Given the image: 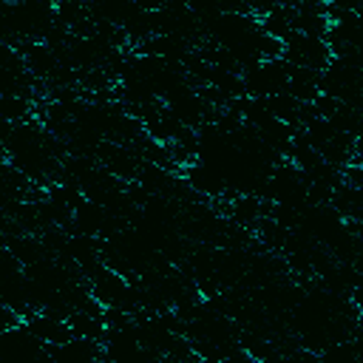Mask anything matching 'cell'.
I'll list each match as a JSON object with an SVG mask.
<instances>
[{
    "instance_id": "obj_1",
    "label": "cell",
    "mask_w": 363,
    "mask_h": 363,
    "mask_svg": "<svg viewBox=\"0 0 363 363\" xmlns=\"http://www.w3.org/2000/svg\"><path fill=\"white\" fill-rule=\"evenodd\" d=\"M289 82V62L284 57H269L247 65L241 71V88L250 99H267L278 91H286Z\"/></svg>"
},
{
    "instance_id": "obj_2",
    "label": "cell",
    "mask_w": 363,
    "mask_h": 363,
    "mask_svg": "<svg viewBox=\"0 0 363 363\" xmlns=\"http://www.w3.org/2000/svg\"><path fill=\"white\" fill-rule=\"evenodd\" d=\"M281 57H284L289 65H303V68L320 71V68H326V62L332 60V51H329V45L323 43V37H306V34L292 31V34L284 40Z\"/></svg>"
},
{
    "instance_id": "obj_3",
    "label": "cell",
    "mask_w": 363,
    "mask_h": 363,
    "mask_svg": "<svg viewBox=\"0 0 363 363\" xmlns=\"http://www.w3.org/2000/svg\"><path fill=\"white\" fill-rule=\"evenodd\" d=\"M0 357L37 360V357H48V346L23 320H17L14 326L0 332Z\"/></svg>"
},
{
    "instance_id": "obj_4",
    "label": "cell",
    "mask_w": 363,
    "mask_h": 363,
    "mask_svg": "<svg viewBox=\"0 0 363 363\" xmlns=\"http://www.w3.org/2000/svg\"><path fill=\"white\" fill-rule=\"evenodd\" d=\"M31 99L26 94H0V119L20 125V122H31Z\"/></svg>"
}]
</instances>
